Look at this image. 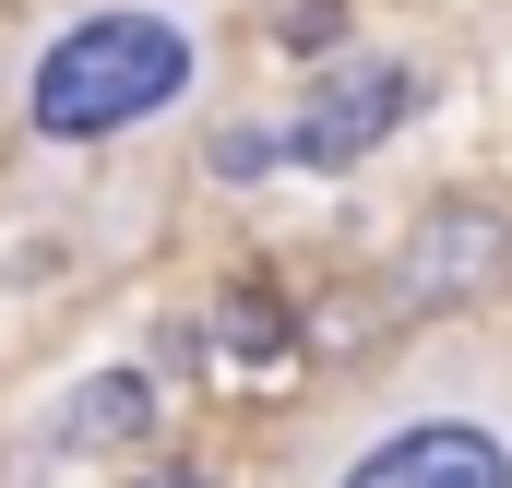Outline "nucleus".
Returning a JSON list of instances; mask_svg holds the SVG:
<instances>
[{
    "label": "nucleus",
    "instance_id": "nucleus-6",
    "mask_svg": "<svg viewBox=\"0 0 512 488\" xmlns=\"http://www.w3.org/2000/svg\"><path fill=\"white\" fill-rule=\"evenodd\" d=\"M215 358H239V369L286 358V310H274L262 286H227V298H215Z\"/></svg>",
    "mask_w": 512,
    "mask_h": 488
},
{
    "label": "nucleus",
    "instance_id": "nucleus-4",
    "mask_svg": "<svg viewBox=\"0 0 512 488\" xmlns=\"http://www.w3.org/2000/svg\"><path fill=\"white\" fill-rule=\"evenodd\" d=\"M155 429V381L143 369H96V381H72V405L48 417V453H131Z\"/></svg>",
    "mask_w": 512,
    "mask_h": 488
},
{
    "label": "nucleus",
    "instance_id": "nucleus-1",
    "mask_svg": "<svg viewBox=\"0 0 512 488\" xmlns=\"http://www.w3.org/2000/svg\"><path fill=\"white\" fill-rule=\"evenodd\" d=\"M179 84H191V36H179L167 12H84V24L36 60L24 120L48 131V143H108V131L179 108Z\"/></svg>",
    "mask_w": 512,
    "mask_h": 488
},
{
    "label": "nucleus",
    "instance_id": "nucleus-7",
    "mask_svg": "<svg viewBox=\"0 0 512 488\" xmlns=\"http://www.w3.org/2000/svg\"><path fill=\"white\" fill-rule=\"evenodd\" d=\"M274 36H286V48H334V36H346V0H286Z\"/></svg>",
    "mask_w": 512,
    "mask_h": 488
},
{
    "label": "nucleus",
    "instance_id": "nucleus-3",
    "mask_svg": "<svg viewBox=\"0 0 512 488\" xmlns=\"http://www.w3.org/2000/svg\"><path fill=\"white\" fill-rule=\"evenodd\" d=\"M346 488H512V441L477 429V417H417L382 453H358Z\"/></svg>",
    "mask_w": 512,
    "mask_h": 488
},
{
    "label": "nucleus",
    "instance_id": "nucleus-5",
    "mask_svg": "<svg viewBox=\"0 0 512 488\" xmlns=\"http://www.w3.org/2000/svg\"><path fill=\"white\" fill-rule=\"evenodd\" d=\"M501 262H512V239L489 227V215H441V227H417V250H405L417 298H477Z\"/></svg>",
    "mask_w": 512,
    "mask_h": 488
},
{
    "label": "nucleus",
    "instance_id": "nucleus-2",
    "mask_svg": "<svg viewBox=\"0 0 512 488\" xmlns=\"http://www.w3.org/2000/svg\"><path fill=\"white\" fill-rule=\"evenodd\" d=\"M417 108V72H393V60H358V72H322L310 96H298V120L274 131V155H298V167H358L370 143H393Z\"/></svg>",
    "mask_w": 512,
    "mask_h": 488
}]
</instances>
